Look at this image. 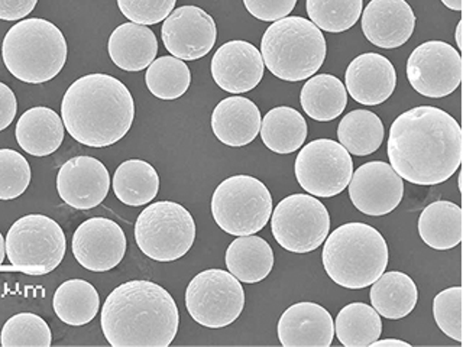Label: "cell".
<instances>
[{"instance_id":"cell-7","label":"cell","mask_w":463,"mask_h":347,"mask_svg":"<svg viewBox=\"0 0 463 347\" xmlns=\"http://www.w3.org/2000/svg\"><path fill=\"white\" fill-rule=\"evenodd\" d=\"M9 271L47 275L60 267L67 250L64 230L57 221L43 214H28L14 221L7 231Z\"/></svg>"},{"instance_id":"cell-27","label":"cell","mask_w":463,"mask_h":347,"mask_svg":"<svg viewBox=\"0 0 463 347\" xmlns=\"http://www.w3.org/2000/svg\"><path fill=\"white\" fill-rule=\"evenodd\" d=\"M462 209L455 202H431L420 214V238L433 249H452L462 242Z\"/></svg>"},{"instance_id":"cell-2","label":"cell","mask_w":463,"mask_h":347,"mask_svg":"<svg viewBox=\"0 0 463 347\" xmlns=\"http://www.w3.org/2000/svg\"><path fill=\"white\" fill-rule=\"evenodd\" d=\"M180 314L171 294L156 282L135 279L116 286L101 307V330L113 347H166Z\"/></svg>"},{"instance_id":"cell-46","label":"cell","mask_w":463,"mask_h":347,"mask_svg":"<svg viewBox=\"0 0 463 347\" xmlns=\"http://www.w3.org/2000/svg\"><path fill=\"white\" fill-rule=\"evenodd\" d=\"M462 21H459L458 23V28H456V43H458V48L462 50Z\"/></svg>"},{"instance_id":"cell-22","label":"cell","mask_w":463,"mask_h":347,"mask_svg":"<svg viewBox=\"0 0 463 347\" xmlns=\"http://www.w3.org/2000/svg\"><path fill=\"white\" fill-rule=\"evenodd\" d=\"M260 108L250 98L232 96L214 108L212 130L222 144L241 148L255 141L260 134Z\"/></svg>"},{"instance_id":"cell-45","label":"cell","mask_w":463,"mask_h":347,"mask_svg":"<svg viewBox=\"0 0 463 347\" xmlns=\"http://www.w3.org/2000/svg\"><path fill=\"white\" fill-rule=\"evenodd\" d=\"M6 258V245H5V239L0 233V271H5L4 260Z\"/></svg>"},{"instance_id":"cell-41","label":"cell","mask_w":463,"mask_h":347,"mask_svg":"<svg viewBox=\"0 0 463 347\" xmlns=\"http://www.w3.org/2000/svg\"><path fill=\"white\" fill-rule=\"evenodd\" d=\"M38 0H0L2 21H21L35 9Z\"/></svg>"},{"instance_id":"cell-24","label":"cell","mask_w":463,"mask_h":347,"mask_svg":"<svg viewBox=\"0 0 463 347\" xmlns=\"http://www.w3.org/2000/svg\"><path fill=\"white\" fill-rule=\"evenodd\" d=\"M109 55L125 71L148 69L158 54V40L146 25L122 23L113 31L108 42Z\"/></svg>"},{"instance_id":"cell-13","label":"cell","mask_w":463,"mask_h":347,"mask_svg":"<svg viewBox=\"0 0 463 347\" xmlns=\"http://www.w3.org/2000/svg\"><path fill=\"white\" fill-rule=\"evenodd\" d=\"M462 72V55L443 41L421 43L407 61V79L424 98H440L452 94L460 86Z\"/></svg>"},{"instance_id":"cell-28","label":"cell","mask_w":463,"mask_h":347,"mask_svg":"<svg viewBox=\"0 0 463 347\" xmlns=\"http://www.w3.org/2000/svg\"><path fill=\"white\" fill-rule=\"evenodd\" d=\"M260 139L275 154L298 151L307 137V122L296 108L288 106L274 108L260 122Z\"/></svg>"},{"instance_id":"cell-21","label":"cell","mask_w":463,"mask_h":347,"mask_svg":"<svg viewBox=\"0 0 463 347\" xmlns=\"http://www.w3.org/2000/svg\"><path fill=\"white\" fill-rule=\"evenodd\" d=\"M277 333L282 346L329 347L335 339V323L325 307L303 301L282 313Z\"/></svg>"},{"instance_id":"cell-1","label":"cell","mask_w":463,"mask_h":347,"mask_svg":"<svg viewBox=\"0 0 463 347\" xmlns=\"http://www.w3.org/2000/svg\"><path fill=\"white\" fill-rule=\"evenodd\" d=\"M388 158L392 170L411 184H441L462 164V127L441 108H410L391 125Z\"/></svg>"},{"instance_id":"cell-9","label":"cell","mask_w":463,"mask_h":347,"mask_svg":"<svg viewBox=\"0 0 463 347\" xmlns=\"http://www.w3.org/2000/svg\"><path fill=\"white\" fill-rule=\"evenodd\" d=\"M135 240L141 252L151 259L173 262L192 249L195 240L194 219L178 202H152L137 216Z\"/></svg>"},{"instance_id":"cell-44","label":"cell","mask_w":463,"mask_h":347,"mask_svg":"<svg viewBox=\"0 0 463 347\" xmlns=\"http://www.w3.org/2000/svg\"><path fill=\"white\" fill-rule=\"evenodd\" d=\"M441 4L449 7V9H452V11H462V0H441Z\"/></svg>"},{"instance_id":"cell-32","label":"cell","mask_w":463,"mask_h":347,"mask_svg":"<svg viewBox=\"0 0 463 347\" xmlns=\"http://www.w3.org/2000/svg\"><path fill=\"white\" fill-rule=\"evenodd\" d=\"M383 120L375 113L358 108L347 113L337 127V137L351 155L366 156L380 149L383 145Z\"/></svg>"},{"instance_id":"cell-19","label":"cell","mask_w":463,"mask_h":347,"mask_svg":"<svg viewBox=\"0 0 463 347\" xmlns=\"http://www.w3.org/2000/svg\"><path fill=\"white\" fill-rule=\"evenodd\" d=\"M416 21V14L405 0H371L362 11L364 35L383 50L402 47L411 38Z\"/></svg>"},{"instance_id":"cell-31","label":"cell","mask_w":463,"mask_h":347,"mask_svg":"<svg viewBox=\"0 0 463 347\" xmlns=\"http://www.w3.org/2000/svg\"><path fill=\"white\" fill-rule=\"evenodd\" d=\"M55 314L69 325H86L96 317L100 308L98 289L84 279L62 282L52 298Z\"/></svg>"},{"instance_id":"cell-37","label":"cell","mask_w":463,"mask_h":347,"mask_svg":"<svg viewBox=\"0 0 463 347\" xmlns=\"http://www.w3.org/2000/svg\"><path fill=\"white\" fill-rule=\"evenodd\" d=\"M31 165L14 149H0V200L21 197L31 184Z\"/></svg>"},{"instance_id":"cell-10","label":"cell","mask_w":463,"mask_h":347,"mask_svg":"<svg viewBox=\"0 0 463 347\" xmlns=\"http://www.w3.org/2000/svg\"><path fill=\"white\" fill-rule=\"evenodd\" d=\"M245 291L231 272L206 269L195 275L185 289V308L195 323L222 329L242 314Z\"/></svg>"},{"instance_id":"cell-43","label":"cell","mask_w":463,"mask_h":347,"mask_svg":"<svg viewBox=\"0 0 463 347\" xmlns=\"http://www.w3.org/2000/svg\"><path fill=\"white\" fill-rule=\"evenodd\" d=\"M373 347H385V346H402V347H410V343L407 342H402V340L397 339H387V340H375L373 344Z\"/></svg>"},{"instance_id":"cell-4","label":"cell","mask_w":463,"mask_h":347,"mask_svg":"<svg viewBox=\"0 0 463 347\" xmlns=\"http://www.w3.org/2000/svg\"><path fill=\"white\" fill-rule=\"evenodd\" d=\"M322 260L326 274L337 286L366 288L387 269L388 245L369 224H342L326 238Z\"/></svg>"},{"instance_id":"cell-25","label":"cell","mask_w":463,"mask_h":347,"mask_svg":"<svg viewBox=\"0 0 463 347\" xmlns=\"http://www.w3.org/2000/svg\"><path fill=\"white\" fill-rule=\"evenodd\" d=\"M226 267L241 282L264 281L274 267V252L260 236H238L226 250Z\"/></svg>"},{"instance_id":"cell-5","label":"cell","mask_w":463,"mask_h":347,"mask_svg":"<svg viewBox=\"0 0 463 347\" xmlns=\"http://www.w3.org/2000/svg\"><path fill=\"white\" fill-rule=\"evenodd\" d=\"M67 41L47 19L29 18L14 23L4 38L2 58L14 79L28 84L47 83L67 61Z\"/></svg>"},{"instance_id":"cell-34","label":"cell","mask_w":463,"mask_h":347,"mask_svg":"<svg viewBox=\"0 0 463 347\" xmlns=\"http://www.w3.org/2000/svg\"><path fill=\"white\" fill-rule=\"evenodd\" d=\"M146 87L161 100H175L187 93L192 84V72L180 58L173 55L156 58L145 74Z\"/></svg>"},{"instance_id":"cell-26","label":"cell","mask_w":463,"mask_h":347,"mask_svg":"<svg viewBox=\"0 0 463 347\" xmlns=\"http://www.w3.org/2000/svg\"><path fill=\"white\" fill-rule=\"evenodd\" d=\"M369 298L378 314L388 320H400L416 308L419 289L416 282L404 272H383L373 282Z\"/></svg>"},{"instance_id":"cell-3","label":"cell","mask_w":463,"mask_h":347,"mask_svg":"<svg viewBox=\"0 0 463 347\" xmlns=\"http://www.w3.org/2000/svg\"><path fill=\"white\" fill-rule=\"evenodd\" d=\"M135 103L128 87L109 74L80 77L65 91L61 119L72 139L90 148L119 142L134 123Z\"/></svg>"},{"instance_id":"cell-11","label":"cell","mask_w":463,"mask_h":347,"mask_svg":"<svg viewBox=\"0 0 463 347\" xmlns=\"http://www.w3.org/2000/svg\"><path fill=\"white\" fill-rule=\"evenodd\" d=\"M271 216L272 235L288 252H313L329 236V211L315 195H288L279 202Z\"/></svg>"},{"instance_id":"cell-35","label":"cell","mask_w":463,"mask_h":347,"mask_svg":"<svg viewBox=\"0 0 463 347\" xmlns=\"http://www.w3.org/2000/svg\"><path fill=\"white\" fill-rule=\"evenodd\" d=\"M364 0H307L308 18L326 33H345L359 21Z\"/></svg>"},{"instance_id":"cell-16","label":"cell","mask_w":463,"mask_h":347,"mask_svg":"<svg viewBox=\"0 0 463 347\" xmlns=\"http://www.w3.org/2000/svg\"><path fill=\"white\" fill-rule=\"evenodd\" d=\"M347 185L354 206L368 216H383L394 211L404 195V181L383 161L359 166Z\"/></svg>"},{"instance_id":"cell-17","label":"cell","mask_w":463,"mask_h":347,"mask_svg":"<svg viewBox=\"0 0 463 347\" xmlns=\"http://www.w3.org/2000/svg\"><path fill=\"white\" fill-rule=\"evenodd\" d=\"M110 175L108 168L93 156L69 159L57 175V192L72 209L91 210L108 197Z\"/></svg>"},{"instance_id":"cell-12","label":"cell","mask_w":463,"mask_h":347,"mask_svg":"<svg viewBox=\"0 0 463 347\" xmlns=\"http://www.w3.org/2000/svg\"><path fill=\"white\" fill-rule=\"evenodd\" d=\"M296 178L308 194L332 199L344 192L354 174V161L333 139H316L298 152Z\"/></svg>"},{"instance_id":"cell-38","label":"cell","mask_w":463,"mask_h":347,"mask_svg":"<svg viewBox=\"0 0 463 347\" xmlns=\"http://www.w3.org/2000/svg\"><path fill=\"white\" fill-rule=\"evenodd\" d=\"M433 315L439 329L456 342H462V286L443 289L434 296Z\"/></svg>"},{"instance_id":"cell-15","label":"cell","mask_w":463,"mask_h":347,"mask_svg":"<svg viewBox=\"0 0 463 347\" xmlns=\"http://www.w3.org/2000/svg\"><path fill=\"white\" fill-rule=\"evenodd\" d=\"M71 250L77 262L87 271H110L122 262L127 253V236L116 221L93 217L74 231Z\"/></svg>"},{"instance_id":"cell-20","label":"cell","mask_w":463,"mask_h":347,"mask_svg":"<svg viewBox=\"0 0 463 347\" xmlns=\"http://www.w3.org/2000/svg\"><path fill=\"white\" fill-rule=\"evenodd\" d=\"M345 84L347 93L359 105H383L394 93L397 71L387 57L366 52L347 65Z\"/></svg>"},{"instance_id":"cell-29","label":"cell","mask_w":463,"mask_h":347,"mask_svg":"<svg viewBox=\"0 0 463 347\" xmlns=\"http://www.w3.org/2000/svg\"><path fill=\"white\" fill-rule=\"evenodd\" d=\"M113 192L123 204L141 207L156 199L159 177L156 168L142 159L120 164L113 175Z\"/></svg>"},{"instance_id":"cell-23","label":"cell","mask_w":463,"mask_h":347,"mask_svg":"<svg viewBox=\"0 0 463 347\" xmlns=\"http://www.w3.org/2000/svg\"><path fill=\"white\" fill-rule=\"evenodd\" d=\"M65 127L61 117L50 108H29L19 117L14 136L26 154L47 156L54 154L64 141Z\"/></svg>"},{"instance_id":"cell-18","label":"cell","mask_w":463,"mask_h":347,"mask_svg":"<svg viewBox=\"0 0 463 347\" xmlns=\"http://www.w3.org/2000/svg\"><path fill=\"white\" fill-rule=\"evenodd\" d=\"M212 77L222 90L232 94L253 90L264 77L265 64L260 51L246 41L223 43L212 58Z\"/></svg>"},{"instance_id":"cell-14","label":"cell","mask_w":463,"mask_h":347,"mask_svg":"<svg viewBox=\"0 0 463 347\" xmlns=\"http://www.w3.org/2000/svg\"><path fill=\"white\" fill-rule=\"evenodd\" d=\"M161 38L166 51L183 61L206 57L217 40L214 19L202 7L181 6L164 21Z\"/></svg>"},{"instance_id":"cell-6","label":"cell","mask_w":463,"mask_h":347,"mask_svg":"<svg viewBox=\"0 0 463 347\" xmlns=\"http://www.w3.org/2000/svg\"><path fill=\"white\" fill-rule=\"evenodd\" d=\"M327 54L325 35L310 19L286 16L275 21L260 41L267 69L282 81L297 83L315 76Z\"/></svg>"},{"instance_id":"cell-42","label":"cell","mask_w":463,"mask_h":347,"mask_svg":"<svg viewBox=\"0 0 463 347\" xmlns=\"http://www.w3.org/2000/svg\"><path fill=\"white\" fill-rule=\"evenodd\" d=\"M18 112V101L11 87L0 81V132L11 127Z\"/></svg>"},{"instance_id":"cell-39","label":"cell","mask_w":463,"mask_h":347,"mask_svg":"<svg viewBox=\"0 0 463 347\" xmlns=\"http://www.w3.org/2000/svg\"><path fill=\"white\" fill-rule=\"evenodd\" d=\"M125 18L139 25H156L165 21L177 0H116Z\"/></svg>"},{"instance_id":"cell-40","label":"cell","mask_w":463,"mask_h":347,"mask_svg":"<svg viewBox=\"0 0 463 347\" xmlns=\"http://www.w3.org/2000/svg\"><path fill=\"white\" fill-rule=\"evenodd\" d=\"M296 4L297 0H243L246 11L264 22L286 18L293 12Z\"/></svg>"},{"instance_id":"cell-33","label":"cell","mask_w":463,"mask_h":347,"mask_svg":"<svg viewBox=\"0 0 463 347\" xmlns=\"http://www.w3.org/2000/svg\"><path fill=\"white\" fill-rule=\"evenodd\" d=\"M335 332L344 346L368 347L383 334V322L368 304H347L337 314Z\"/></svg>"},{"instance_id":"cell-8","label":"cell","mask_w":463,"mask_h":347,"mask_svg":"<svg viewBox=\"0 0 463 347\" xmlns=\"http://www.w3.org/2000/svg\"><path fill=\"white\" fill-rule=\"evenodd\" d=\"M212 214L217 226L229 235H255L271 219V192L258 178L233 175L214 190Z\"/></svg>"},{"instance_id":"cell-36","label":"cell","mask_w":463,"mask_h":347,"mask_svg":"<svg viewBox=\"0 0 463 347\" xmlns=\"http://www.w3.org/2000/svg\"><path fill=\"white\" fill-rule=\"evenodd\" d=\"M4 347H50L52 343L50 325L33 313H19L5 323L0 333Z\"/></svg>"},{"instance_id":"cell-30","label":"cell","mask_w":463,"mask_h":347,"mask_svg":"<svg viewBox=\"0 0 463 347\" xmlns=\"http://www.w3.org/2000/svg\"><path fill=\"white\" fill-rule=\"evenodd\" d=\"M300 103L311 119L330 122L344 113L347 105V91L337 77L317 74L304 84Z\"/></svg>"}]
</instances>
